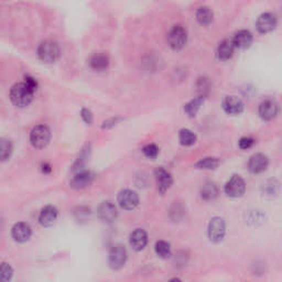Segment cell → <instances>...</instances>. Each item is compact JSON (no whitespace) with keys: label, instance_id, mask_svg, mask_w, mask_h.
I'll use <instances>...</instances> for the list:
<instances>
[{"label":"cell","instance_id":"6da1fadb","mask_svg":"<svg viewBox=\"0 0 282 282\" xmlns=\"http://www.w3.org/2000/svg\"><path fill=\"white\" fill-rule=\"evenodd\" d=\"M34 93L25 83H18L12 86L10 91V99L15 107L23 108L27 107L32 102Z\"/></svg>","mask_w":282,"mask_h":282},{"label":"cell","instance_id":"7a4b0ae2","mask_svg":"<svg viewBox=\"0 0 282 282\" xmlns=\"http://www.w3.org/2000/svg\"><path fill=\"white\" fill-rule=\"evenodd\" d=\"M61 54L60 46L53 41H44L40 44L38 49L39 59L45 63H54L59 60Z\"/></svg>","mask_w":282,"mask_h":282},{"label":"cell","instance_id":"3957f363","mask_svg":"<svg viewBox=\"0 0 282 282\" xmlns=\"http://www.w3.org/2000/svg\"><path fill=\"white\" fill-rule=\"evenodd\" d=\"M51 139L50 129L44 125L35 126L30 134V142L36 149H42L49 144Z\"/></svg>","mask_w":282,"mask_h":282},{"label":"cell","instance_id":"277c9868","mask_svg":"<svg viewBox=\"0 0 282 282\" xmlns=\"http://www.w3.org/2000/svg\"><path fill=\"white\" fill-rule=\"evenodd\" d=\"M226 225L221 217H213L207 226V236L213 243H221L225 237Z\"/></svg>","mask_w":282,"mask_h":282},{"label":"cell","instance_id":"5b68a950","mask_svg":"<svg viewBox=\"0 0 282 282\" xmlns=\"http://www.w3.org/2000/svg\"><path fill=\"white\" fill-rule=\"evenodd\" d=\"M166 39L172 49L176 51L181 50L187 42V32L182 25H174L170 29Z\"/></svg>","mask_w":282,"mask_h":282},{"label":"cell","instance_id":"8992f818","mask_svg":"<svg viewBox=\"0 0 282 282\" xmlns=\"http://www.w3.org/2000/svg\"><path fill=\"white\" fill-rule=\"evenodd\" d=\"M109 266L114 270H118L123 268L127 261V250L122 245L114 246L109 252Z\"/></svg>","mask_w":282,"mask_h":282},{"label":"cell","instance_id":"52a82bcc","mask_svg":"<svg viewBox=\"0 0 282 282\" xmlns=\"http://www.w3.org/2000/svg\"><path fill=\"white\" fill-rule=\"evenodd\" d=\"M245 191H246V183L239 175H233L225 185V193L231 197H240Z\"/></svg>","mask_w":282,"mask_h":282},{"label":"cell","instance_id":"ba28073f","mask_svg":"<svg viewBox=\"0 0 282 282\" xmlns=\"http://www.w3.org/2000/svg\"><path fill=\"white\" fill-rule=\"evenodd\" d=\"M118 203L123 210L133 211L139 204V196L133 190H124L119 193Z\"/></svg>","mask_w":282,"mask_h":282},{"label":"cell","instance_id":"9c48e42d","mask_svg":"<svg viewBox=\"0 0 282 282\" xmlns=\"http://www.w3.org/2000/svg\"><path fill=\"white\" fill-rule=\"evenodd\" d=\"M97 215L101 221L104 223H113L114 221H116V218L118 216L117 208L115 206L112 202H103L101 205L98 206L97 210Z\"/></svg>","mask_w":282,"mask_h":282},{"label":"cell","instance_id":"30bf717a","mask_svg":"<svg viewBox=\"0 0 282 282\" xmlns=\"http://www.w3.org/2000/svg\"><path fill=\"white\" fill-rule=\"evenodd\" d=\"M279 112V106L274 99H266L259 105V115L266 122L276 118Z\"/></svg>","mask_w":282,"mask_h":282},{"label":"cell","instance_id":"8fae6325","mask_svg":"<svg viewBox=\"0 0 282 282\" xmlns=\"http://www.w3.org/2000/svg\"><path fill=\"white\" fill-rule=\"evenodd\" d=\"M269 165V160L267 158V155H265L263 153H256L253 156H250V159L248 161V169L254 174L261 173L267 170Z\"/></svg>","mask_w":282,"mask_h":282},{"label":"cell","instance_id":"7c38bea8","mask_svg":"<svg viewBox=\"0 0 282 282\" xmlns=\"http://www.w3.org/2000/svg\"><path fill=\"white\" fill-rule=\"evenodd\" d=\"M277 25V18L274 13L266 12L263 13L258 18L256 22V27L260 33H268L271 32Z\"/></svg>","mask_w":282,"mask_h":282},{"label":"cell","instance_id":"4fadbf2b","mask_svg":"<svg viewBox=\"0 0 282 282\" xmlns=\"http://www.w3.org/2000/svg\"><path fill=\"white\" fill-rule=\"evenodd\" d=\"M154 176L159 192L161 194H164V193L170 189L172 183H173V179H172V176L169 172L163 168L156 169L154 171Z\"/></svg>","mask_w":282,"mask_h":282},{"label":"cell","instance_id":"5bb4252c","mask_svg":"<svg viewBox=\"0 0 282 282\" xmlns=\"http://www.w3.org/2000/svg\"><path fill=\"white\" fill-rule=\"evenodd\" d=\"M129 244L136 252H140V250L144 249L148 244V234L145 233L143 229L138 228L130 234L129 236Z\"/></svg>","mask_w":282,"mask_h":282},{"label":"cell","instance_id":"9a60e30c","mask_svg":"<svg viewBox=\"0 0 282 282\" xmlns=\"http://www.w3.org/2000/svg\"><path fill=\"white\" fill-rule=\"evenodd\" d=\"M223 109L226 114L236 116L244 112V103L236 96H227L223 101Z\"/></svg>","mask_w":282,"mask_h":282},{"label":"cell","instance_id":"2e32d148","mask_svg":"<svg viewBox=\"0 0 282 282\" xmlns=\"http://www.w3.org/2000/svg\"><path fill=\"white\" fill-rule=\"evenodd\" d=\"M12 238L18 243H25L28 242L31 237V234H32V231H31V227L29 224L20 222L14 224V226L12 227Z\"/></svg>","mask_w":282,"mask_h":282},{"label":"cell","instance_id":"e0dca14e","mask_svg":"<svg viewBox=\"0 0 282 282\" xmlns=\"http://www.w3.org/2000/svg\"><path fill=\"white\" fill-rule=\"evenodd\" d=\"M94 179V175L90 171H80L76 173L70 182L71 187L75 190L85 189L86 186L90 185Z\"/></svg>","mask_w":282,"mask_h":282},{"label":"cell","instance_id":"ac0fdd59","mask_svg":"<svg viewBox=\"0 0 282 282\" xmlns=\"http://www.w3.org/2000/svg\"><path fill=\"white\" fill-rule=\"evenodd\" d=\"M57 216H59V212H57L56 207L48 205L42 208V211H41L39 216V222L42 226L50 227L55 223Z\"/></svg>","mask_w":282,"mask_h":282},{"label":"cell","instance_id":"d6986e66","mask_svg":"<svg viewBox=\"0 0 282 282\" xmlns=\"http://www.w3.org/2000/svg\"><path fill=\"white\" fill-rule=\"evenodd\" d=\"M235 48L245 50L249 48L253 43V34L249 32L248 30H240L238 32L234 35V38L232 39Z\"/></svg>","mask_w":282,"mask_h":282},{"label":"cell","instance_id":"ffe728a7","mask_svg":"<svg viewBox=\"0 0 282 282\" xmlns=\"http://www.w3.org/2000/svg\"><path fill=\"white\" fill-rule=\"evenodd\" d=\"M234 50H235V45H234L233 40H229V39L224 40L218 46V50H217L218 57L224 61L229 60L234 54Z\"/></svg>","mask_w":282,"mask_h":282},{"label":"cell","instance_id":"44dd1931","mask_svg":"<svg viewBox=\"0 0 282 282\" xmlns=\"http://www.w3.org/2000/svg\"><path fill=\"white\" fill-rule=\"evenodd\" d=\"M90 65L94 71L102 72L108 69L109 59L105 54H95L91 57Z\"/></svg>","mask_w":282,"mask_h":282},{"label":"cell","instance_id":"7402d4cb","mask_svg":"<svg viewBox=\"0 0 282 282\" xmlns=\"http://www.w3.org/2000/svg\"><path fill=\"white\" fill-rule=\"evenodd\" d=\"M218 195V187L214 182L207 181L201 187V196L203 200L212 201Z\"/></svg>","mask_w":282,"mask_h":282},{"label":"cell","instance_id":"603a6c76","mask_svg":"<svg viewBox=\"0 0 282 282\" xmlns=\"http://www.w3.org/2000/svg\"><path fill=\"white\" fill-rule=\"evenodd\" d=\"M205 101V96H197L196 98L192 99L191 102H189L184 106V112L189 115L190 117H194L196 113L198 112V109L201 108V106L203 105V103Z\"/></svg>","mask_w":282,"mask_h":282},{"label":"cell","instance_id":"cb8c5ba5","mask_svg":"<svg viewBox=\"0 0 282 282\" xmlns=\"http://www.w3.org/2000/svg\"><path fill=\"white\" fill-rule=\"evenodd\" d=\"M214 14L212 10L208 7H201L196 11V19L197 21L203 25L210 24L213 21Z\"/></svg>","mask_w":282,"mask_h":282},{"label":"cell","instance_id":"d4e9b609","mask_svg":"<svg viewBox=\"0 0 282 282\" xmlns=\"http://www.w3.org/2000/svg\"><path fill=\"white\" fill-rule=\"evenodd\" d=\"M179 139L180 142L185 147H190V145H193L196 142V136L190 129H181Z\"/></svg>","mask_w":282,"mask_h":282},{"label":"cell","instance_id":"484cf974","mask_svg":"<svg viewBox=\"0 0 282 282\" xmlns=\"http://www.w3.org/2000/svg\"><path fill=\"white\" fill-rule=\"evenodd\" d=\"M154 250H155V254L162 259L169 258L171 256L170 244L164 242V240H159V242H156L155 246H154Z\"/></svg>","mask_w":282,"mask_h":282},{"label":"cell","instance_id":"4316f807","mask_svg":"<svg viewBox=\"0 0 282 282\" xmlns=\"http://www.w3.org/2000/svg\"><path fill=\"white\" fill-rule=\"evenodd\" d=\"M218 165L219 160L217 158H213V156H207V158L202 159L195 164L196 168L201 170H214L216 169Z\"/></svg>","mask_w":282,"mask_h":282},{"label":"cell","instance_id":"83f0119b","mask_svg":"<svg viewBox=\"0 0 282 282\" xmlns=\"http://www.w3.org/2000/svg\"><path fill=\"white\" fill-rule=\"evenodd\" d=\"M12 143L10 140L7 139H1V160L7 161L12 153Z\"/></svg>","mask_w":282,"mask_h":282},{"label":"cell","instance_id":"f1b7e54d","mask_svg":"<svg viewBox=\"0 0 282 282\" xmlns=\"http://www.w3.org/2000/svg\"><path fill=\"white\" fill-rule=\"evenodd\" d=\"M142 152L145 156H147V158L155 159L159 154V148L153 143H149L147 145H144L143 149H142Z\"/></svg>","mask_w":282,"mask_h":282},{"label":"cell","instance_id":"f546056e","mask_svg":"<svg viewBox=\"0 0 282 282\" xmlns=\"http://www.w3.org/2000/svg\"><path fill=\"white\" fill-rule=\"evenodd\" d=\"M13 275V269L10 265L2 263L1 265V280L2 281H9L12 278Z\"/></svg>","mask_w":282,"mask_h":282},{"label":"cell","instance_id":"4dcf8cb0","mask_svg":"<svg viewBox=\"0 0 282 282\" xmlns=\"http://www.w3.org/2000/svg\"><path fill=\"white\" fill-rule=\"evenodd\" d=\"M254 143H255V140L253 138L243 137L242 139L239 140L238 145H239V148L242 149V150H248V149H250V148L253 147Z\"/></svg>","mask_w":282,"mask_h":282},{"label":"cell","instance_id":"1f68e13d","mask_svg":"<svg viewBox=\"0 0 282 282\" xmlns=\"http://www.w3.org/2000/svg\"><path fill=\"white\" fill-rule=\"evenodd\" d=\"M24 83H25V84H27L33 92H35L36 88H38V82H36L35 78L32 77V76H30V75L25 76V77H24Z\"/></svg>","mask_w":282,"mask_h":282},{"label":"cell","instance_id":"d6a6232c","mask_svg":"<svg viewBox=\"0 0 282 282\" xmlns=\"http://www.w3.org/2000/svg\"><path fill=\"white\" fill-rule=\"evenodd\" d=\"M81 115H82L83 120H84L86 124H88V125L92 124V122H93V115H92L91 111H88V109H86V108H83Z\"/></svg>","mask_w":282,"mask_h":282},{"label":"cell","instance_id":"836d02e7","mask_svg":"<svg viewBox=\"0 0 282 282\" xmlns=\"http://www.w3.org/2000/svg\"><path fill=\"white\" fill-rule=\"evenodd\" d=\"M197 86H198V92L201 93V96H205V92L208 90V85L205 78H201Z\"/></svg>","mask_w":282,"mask_h":282},{"label":"cell","instance_id":"e575fe53","mask_svg":"<svg viewBox=\"0 0 282 282\" xmlns=\"http://www.w3.org/2000/svg\"><path fill=\"white\" fill-rule=\"evenodd\" d=\"M40 169H41V172H42L43 174H50L52 172V166L48 162L41 163Z\"/></svg>","mask_w":282,"mask_h":282}]
</instances>
